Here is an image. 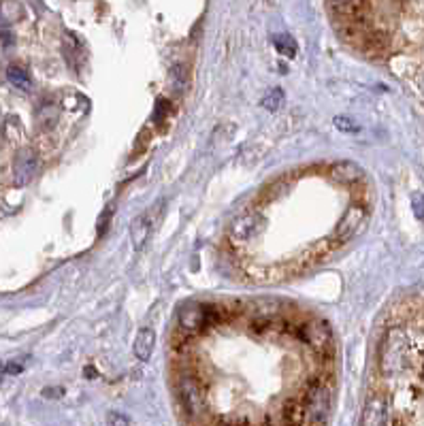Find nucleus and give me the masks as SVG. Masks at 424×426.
Masks as SVG:
<instances>
[{
    "mask_svg": "<svg viewBox=\"0 0 424 426\" xmlns=\"http://www.w3.org/2000/svg\"><path fill=\"white\" fill-rule=\"evenodd\" d=\"M335 128L341 130V132H358V130H360L358 124H354L350 118H341V116L335 118Z\"/></svg>",
    "mask_w": 424,
    "mask_h": 426,
    "instance_id": "19",
    "label": "nucleus"
},
{
    "mask_svg": "<svg viewBox=\"0 0 424 426\" xmlns=\"http://www.w3.org/2000/svg\"><path fill=\"white\" fill-rule=\"evenodd\" d=\"M36 167H39L36 151L32 147H22L15 153V160H13V181H15V186L22 188V186L30 184L34 173H36Z\"/></svg>",
    "mask_w": 424,
    "mask_h": 426,
    "instance_id": "8",
    "label": "nucleus"
},
{
    "mask_svg": "<svg viewBox=\"0 0 424 426\" xmlns=\"http://www.w3.org/2000/svg\"><path fill=\"white\" fill-rule=\"evenodd\" d=\"M264 228H267V220H264L262 213L256 209H247L233 220L231 231H228V239L233 245L243 247V245L256 241L264 233Z\"/></svg>",
    "mask_w": 424,
    "mask_h": 426,
    "instance_id": "4",
    "label": "nucleus"
},
{
    "mask_svg": "<svg viewBox=\"0 0 424 426\" xmlns=\"http://www.w3.org/2000/svg\"><path fill=\"white\" fill-rule=\"evenodd\" d=\"M109 424H130V420L128 418H124V415H116L114 411L109 413V420H107Z\"/></svg>",
    "mask_w": 424,
    "mask_h": 426,
    "instance_id": "23",
    "label": "nucleus"
},
{
    "mask_svg": "<svg viewBox=\"0 0 424 426\" xmlns=\"http://www.w3.org/2000/svg\"><path fill=\"white\" fill-rule=\"evenodd\" d=\"M305 424H324L333 407V388L324 378H313L301 399Z\"/></svg>",
    "mask_w": 424,
    "mask_h": 426,
    "instance_id": "2",
    "label": "nucleus"
},
{
    "mask_svg": "<svg viewBox=\"0 0 424 426\" xmlns=\"http://www.w3.org/2000/svg\"><path fill=\"white\" fill-rule=\"evenodd\" d=\"M177 397H179V403L188 415H200V413H207V409H209L207 390L200 384V380L196 376H192V373H184V376H179Z\"/></svg>",
    "mask_w": 424,
    "mask_h": 426,
    "instance_id": "5",
    "label": "nucleus"
},
{
    "mask_svg": "<svg viewBox=\"0 0 424 426\" xmlns=\"http://www.w3.org/2000/svg\"><path fill=\"white\" fill-rule=\"evenodd\" d=\"M407 339L401 331H390L382 348V371L386 376H397V373H403L407 369Z\"/></svg>",
    "mask_w": 424,
    "mask_h": 426,
    "instance_id": "6",
    "label": "nucleus"
},
{
    "mask_svg": "<svg viewBox=\"0 0 424 426\" xmlns=\"http://www.w3.org/2000/svg\"><path fill=\"white\" fill-rule=\"evenodd\" d=\"M260 104H262V109H267V111H273V114L280 111V109H282V104H284V92H282L280 88L269 90L267 94L262 96Z\"/></svg>",
    "mask_w": 424,
    "mask_h": 426,
    "instance_id": "16",
    "label": "nucleus"
},
{
    "mask_svg": "<svg viewBox=\"0 0 424 426\" xmlns=\"http://www.w3.org/2000/svg\"><path fill=\"white\" fill-rule=\"evenodd\" d=\"M418 81H420V88H422V92H424V73L420 75V79H418Z\"/></svg>",
    "mask_w": 424,
    "mask_h": 426,
    "instance_id": "25",
    "label": "nucleus"
},
{
    "mask_svg": "<svg viewBox=\"0 0 424 426\" xmlns=\"http://www.w3.org/2000/svg\"><path fill=\"white\" fill-rule=\"evenodd\" d=\"M62 394H64L62 388H45V390H43V397H45V399H60Z\"/></svg>",
    "mask_w": 424,
    "mask_h": 426,
    "instance_id": "22",
    "label": "nucleus"
},
{
    "mask_svg": "<svg viewBox=\"0 0 424 426\" xmlns=\"http://www.w3.org/2000/svg\"><path fill=\"white\" fill-rule=\"evenodd\" d=\"M364 222H367V205L364 202H352L333 231L331 241L335 243V247L341 243H348L352 237H356V233L362 228Z\"/></svg>",
    "mask_w": 424,
    "mask_h": 426,
    "instance_id": "7",
    "label": "nucleus"
},
{
    "mask_svg": "<svg viewBox=\"0 0 424 426\" xmlns=\"http://www.w3.org/2000/svg\"><path fill=\"white\" fill-rule=\"evenodd\" d=\"M226 317H228L226 305L188 303L179 309V331L186 337H196L209 329L220 327Z\"/></svg>",
    "mask_w": 424,
    "mask_h": 426,
    "instance_id": "1",
    "label": "nucleus"
},
{
    "mask_svg": "<svg viewBox=\"0 0 424 426\" xmlns=\"http://www.w3.org/2000/svg\"><path fill=\"white\" fill-rule=\"evenodd\" d=\"M153 343H156V333H153L151 329H141V331L137 333L135 345H132L135 356H137L139 360H147V358L151 356V352H153Z\"/></svg>",
    "mask_w": 424,
    "mask_h": 426,
    "instance_id": "13",
    "label": "nucleus"
},
{
    "mask_svg": "<svg viewBox=\"0 0 424 426\" xmlns=\"http://www.w3.org/2000/svg\"><path fill=\"white\" fill-rule=\"evenodd\" d=\"M156 111H158V114H156L153 118H156L158 122H163L165 114L169 111V102H167L165 98H160V100H158V104H156Z\"/></svg>",
    "mask_w": 424,
    "mask_h": 426,
    "instance_id": "21",
    "label": "nucleus"
},
{
    "mask_svg": "<svg viewBox=\"0 0 424 426\" xmlns=\"http://www.w3.org/2000/svg\"><path fill=\"white\" fill-rule=\"evenodd\" d=\"M7 79H9L11 85H15V88L22 90V92H28V90L32 88V79H30L28 71L22 69V67L11 64V67L7 69Z\"/></svg>",
    "mask_w": 424,
    "mask_h": 426,
    "instance_id": "14",
    "label": "nucleus"
},
{
    "mask_svg": "<svg viewBox=\"0 0 424 426\" xmlns=\"http://www.w3.org/2000/svg\"><path fill=\"white\" fill-rule=\"evenodd\" d=\"M329 175L343 186H356L364 179V171L362 167H358L352 160H341V163H335L329 171Z\"/></svg>",
    "mask_w": 424,
    "mask_h": 426,
    "instance_id": "12",
    "label": "nucleus"
},
{
    "mask_svg": "<svg viewBox=\"0 0 424 426\" xmlns=\"http://www.w3.org/2000/svg\"><path fill=\"white\" fill-rule=\"evenodd\" d=\"M0 371L7 373V376H18V373L24 371V362H20V360H11V362H7Z\"/></svg>",
    "mask_w": 424,
    "mask_h": 426,
    "instance_id": "20",
    "label": "nucleus"
},
{
    "mask_svg": "<svg viewBox=\"0 0 424 426\" xmlns=\"http://www.w3.org/2000/svg\"><path fill=\"white\" fill-rule=\"evenodd\" d=\"M153 216H156V205L149 211L141 213V216H137L132 220V224H130V239H132V245L137 249L145 247V243H147V239H149V235L153 231V222H156Z\"/></svg>",
    "mask_w": 424,
    "mask_h": 426,
    "instance_id": "11",
    "label": "nucleus"
},
{
    "mask_svg": "<svg viewBox=\"0 0 424 426\" xmlns=\"http://www.w3.org/2000/svg\"><path fill=\"white\" fill-rule=\"evenodd\" d=\"M273 45H275V49L282 53V56H286V58H294L296 53H299V45H296V41H294L290 34H286V32L273 34Z\"/></svg>",
    "mask_w": 424,
    "mask_h": 426,
    "instance_id": "15",
    "label": "nucleus"
},
{
    "mask_svg": "<svg viewBox=\"0 0 424 426\" xmlns=\"http://www.w3.org/2000/svg\"><path fill=\"white\" fill-rule=\"evenodd\" d=\"M411 211H413V216H416L418 220L424 222V194H422V192L411 194Z\"/></svg>",
    "mask_w": 424,
    "mask_h": 426,
    "instance_id": "18",
    "label": "nucleus"
},
{
    "mask_svg": "<svg viewBox=\"0 0 424 426\" xmlns=\"http://www.w3.org/2000/svg\"><path fill=\"white\" fill-rule=\"evenodd\" d=\"M171 81H173V88L182 94V92L188 88V71H186L182 64L173 67V69H171Z\"/></svg>",
    "mask_w": 424,
    "mask_h": 426,
    "instance_id": "17",
    "label": "nucleus"
},
{
    "mask_svg": "<svg viewBox=\"0 0 424 426\" xmlns=\"http://www.w3.org/2000/svg\"><path fill=\"white\" fill-rule=\"evenodd\" d=\"M331 7L346 26H362L364 22V0H331Z\"/></svg>",
    "mask_w": 424,
    "mask_h": 426,
    "instance_id": "10",
    "label": "nucleus"
},
{
    "mask_svg": "<svg viewBox=\"0 0 424 426\" xmlns=\"http://www.w3.org/2000/svg\"><path fill=\"white\" fill-rule=\"evenodd\" d=\"M362 424L378 426V424H395V418H390V405L382 394H371L364 405Z\"/></svg>",
    "mask_w": 424,
    "mask_h": 426,
    "instance_id": "9",
    "label": "nucleus"
},
{
    "mask_svg": "<svg viewBox=\"0 0 424 426\" xmlns=\"http://www.w3.org/2000/svg\"><path fill=\"white\" fill-rule=\"evenodd\" d=\"M296 337L309 345L320 358H331L335 350V339L333 331L327 320H309V322L301 324L296 331Z\"/></svg>",
    "mask_w": 424,
    "mask_h": 426,
    "instance_id": "3",
    "label": "nucleus"
},
{
    "mask_svg": "<svg viewBox=\"0 0 424 426\" xmlns=\"http://www.w3.org/2000/svg\"><path fill=\"white\" fill-rule=\"evenodd\" d=\"M3 43H5V45H11V43H13L11 32H3Z\"/></svg>",
    "mask_w": 424,
    "mask_h": 426,
    "instance_id": "24",
    "label": "nucleus"
}]
</instances>
